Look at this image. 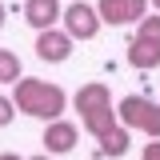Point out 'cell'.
Instances as JSON below:
<instances>
[{"mask_svg": "<svg viewBox=\"0 0 160 160\" xmlns=\"http://www.w3.org/2000/svg\"><path fill=\"white\" fill-rule=\"evenodd\" d=\"M4 16H8V8H4V0H0V28H4Z\"/></svg>", "mask_w": 160, "mask_h": 160, "instance_id": "obj_15", "label": "cell"}, {"mask_svg": "<svg viewBox=\"0 0 160 160\" xmlns=\"http://www.w3.org/2000/svg\"><path fill=\"white\" fill-rule=\"evenodd\" d=\"M92 8H96L100 24H140L148 0H96Z\"/></svg>", "mask_w": 160, "mask_h": 160, "instance_id": "obj_6", "label": "cell"}, {"mask_svg": "<svg viewBox=\"0 0 160 160\" xmlns=\"http://www.w3.org/2000/svg\"><path fill=\"white\" fill-rule=\"evenodd\" d=\"M20 80V56L12 48H0V84H16Z\"/></svg>", "mask_w": 160, "mask_h": 160, "instance_id": "obj_11", "label": "cell"}, {"mask_svg": "<svg viewBox=\"0 0 160 160\" xmlns=\"http://www.w3.org/2000/svg\"><path fill=\"white\" fill-rule=\"evenodd\" d=\"M144 160H160V140H152V144H144Z\"/></svg>", "mask_w": 160, "mask_h": 160, "instance_id": "obj_13", "label": "cell"}, {"mask_svg": "<svg viewBox=\"0 0 160 160\" xmlns=\"http://www.w3.org/2000/svg\"><path fill=\"white\" fill-rule=\"evenodd\" d=\"M76 140H80V132H76V124L72 120H52L48 128H44V152L48 156H64V152H72L76 148Z\"/></svg>", "mask_w": 160, "mask_h": 160, "instance_id": "obj_8", "label": "cell"}, {"mask_svg": "<svg viewBox=\"0 0 160 160\" xmlns=\"http://www.w3.org/2000/svg\"><path fill=\"white\" fill-rule=\"evenodd\" d=\"M116 116H120V128H128V132H144V136L160 140V104L148 96H124L116 104Z\"/></svg>", "mask_w": 160, "mask_h": 160, "instance_id": "obj_3", "label": "cell"}, {"mask_svg": "<svg viewBox=\"0 0 160 160\" xmlns=\"http://www.w3.org/2000/svg\"><path fill=\"white\" fill-rule=\"evenodd\" d=\"M36 56L44 64H64V60L72 56V40L64 28H48V32H40L36 36Z\"/></svg>", "mask_w": 160, "mask_h": 160, "instance_id": "obj_7", "label": "cell"}, {"mask_svg": "<svg viewBox=\"0 0 160 160\" xmlns=\"http://www.w3.org/2000/svg\"><path fill=\"white\" fill-rule=\"evenodd\" d=\"M100 152H104V156H124V152H128V128H108V132H104V136H100Z\"/></svg>", "mask_w": 160, "mask_h": 160, "instance_id": "obj_10", "label": "cell"}, {"mask_svg": "<svg viewBox=\"0 0 160 160\" xmlns=\"http://www.w3.org/2000/svg\"><path fill=\"white\" fill-rule=\"evenodd\" d=\"M12 104H16V112H24V116H36V120H48V124H52V120H60L68 96H64V88L52 84V80L20 76V80H16V96H12Z\"/></svg>", "mask_w": 160, "mask_h": 160, "instance_id": "obj_1", "label": "cell"}, {"mask_svg": "<svg viewBox=\"0 0 160 160\" xmlns=\"http://www.w3.org/2000/svg\"><path fill=\"white\" fill-rule=\"evenodd\" d=\"M148 4H152V8H156V16H160V0H148Z\"/></svg>", "mask_w": 160, "mask_h": 160, "instance_id": "obj_17", "label": "cell"}, {"mask_svg": "<svg viewBox=\"0 0 160 160\" xmlns=\"http://www.w3.org/2000/svg\"><path fill=\"white\" fill-rule=\"evenodd\" d=\"M16 120V104H12V96H0V128H8Z\"/></svg>", "mask_w": 160, "mask_h": 160, "instance_id": "obj_12", "label": "cell"}, {"mask_svg": "<svg viewBox=\"0 0 160 160\" xmlns=\"http://www.w3.org/2000/svg\"><path fill=\"white\" fill-rule=\"evenodd\" d=\"M60 0H24V20L36 28V32H48V28H56L60 20Z\"/></svg>", "mask_w": 160, "mask_h": 160, "instance_id": "obj_9", "label": "cell"}, {"mask_svg": "<svg viewBox=\"0 0 160 160\" xmlns=\"http://www.w3.org/2000/svg\"><path fill=\"white\" fill-rule=\"evenodd\" d=\"M128 64L140 72L160 68V16H144L136 24V36L128 40Z\"/></svg>", "mask_w": 160, "mask_h": 160, "instance_id": "obj_4", "label": "cell"}, {"mask_svg": "<svg viewBox=\"0 0 160 160\" xmlns=\"http://www.w3.org/2000/svg\"><path fill=\"white\" fill-rule=\"evenodd\" d=\"M28 160H52V156H48V152H40V156H28Z\"/></svg>", "mask_w": 160, "mask_h": 160, "instance_id": "obj_16", "label": "cell"}, {"mask_svg": "<svg viewBox=\"0 0 160 160\" xmlns=\"http://www.w3.org/2000/svg\"><path fill=\"white\" fill-rule=\"evenodd\" d=\"M60 20H64V32H68V40L76 44V40H92L100 32V16L92 4H84V0H76V4H68L64 12H60Z\"/></svg>", "mask_w": 160, "mask_h": 160, "instance_id": "obj_5", "label": "cell"}, {"mask_svg": "<svg viewBox=\"0 0 160 160\" xmlns=\"http://www.w3.org/2000/svg\"><path fill=\"white\" fill-rule=\"evenodd\" d=\"M0 160H24V156H16V152H0Z\"/></svg>", "mask_w": 160, "mask_h": 160, "instance_id": "obj_14", "label": "cell"}, {"mask_svg": "<svg viewBox=\"0 0 160 160\" xmlns=\"http://www.w3.org/2000/svg\"><path fill=\"white\" fill-rule=\"evenodd\" d=\"M76 112H80V124H84V132L88 136H104L108 128H116V112H112V92H108V84H100V80H92V84H84L76 92Z\"/></svg>", "mask_w": 160, "mask_h": 160, "instance_id": "obj_2", "label": "cell"}]
</instances>
